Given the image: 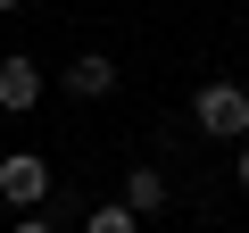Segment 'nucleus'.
<instances>
[{"instance_id":"8","label":"nucleus","mask_w":249,"mask_h":233,"mask_svg":"<svg viewBox=\"0 0 249 233\" xmlns=\"http://www.w3.org/2000/svg\"><path fill=\"white\" fill-rule=\"evenodd\" d=\"M232 183H241V192H249V142H241V158H232Z\"/></svg>"},{"instance_id":"9","label":"nucleus","mask_w":249,"mask_h":233,"mask_svg":"<svg viewBox=\"0 0 249 233\" xmlns=\"http://www.w3.org/2000/svg\"><path fill=\"white\" fill-rule=\"evenodd\" d=\"M9 9H17V0H0V17H9Z\"/></svg>"},{"instance_id":"1","label":"nucleus","mask_w":249,"mask_h":233,"mask_svg":"<svg viewBox=\"0 0 249 233\" xmlns=\"http://www.w3.org/2000/svg\"><path fill=\"white\" fill-rule=\"evenodd\" d=\"M191 125H199L208 142H249V83H232V75L199 83V92H191Z\"/></svg>"},{"instance_id":"6","label":"nucleus","mask_w":249,"mask_h":233,"mask_svg":"<svg viewBox=\"0 0 249 233\" xmlns=\"http://www.w3.org/2000/svg\"><path fill=\"white\" fill-rule=\"evenodd\" d=\"M83 233H142V216L124 208V200H100V208L83 216Z\"/></svg>"},{"instance_id":"5","label":"nucleus","mask_w":249,"mask_h":233,"mask_svg":"<svg viewBox=\"0 0 249 233\" xmlns=\"http://www.w3.org/2000/svg\"><path fill=\"white\" fill-rule=\"evenodd\" d=\"M124 208H133V216H158L166 208V175L158 167H133V175H124Z\"/></svg>"},{"instance_id":"4","label":"nucleus","mask_w":249,"mask_h":233,"mask_svg":"<svg viewBox=\"0 0 249 233\" xmlns=\"http://www.w3.org/2000/svg\"><path fill=\"white\" fill-rule=\"evenodd\" d=\"M67 92H75V100H108V92H116V58H100V50L67 58Z\"/></svg>"},{"instance_id":"2","label":"nucleus","mask_w":249,"mask_h":233,"mask_svg":"<svg viewBox=\"0 0 249 233\" xmlns=\"http://www.w3.org/2000/svg\"><path fill=\"white\" fill-rule=\"evenodd\" d=\"M0 200L9 208H50V158L42 150H9L0 158Z\"/></svg>"},{"instance_id":"7","label":"nucleus","mask_w":249,"mask_h":233,"mask_svg":"<svg viewBox=\"0 0 249 233\" xmlns=\"http://www.w3.org/2000/svg\"><path fill=\"white\" fill-rule=\"evenodd\" d=\"M9 233H50V216H42V208H17V225H9Z\"/></svg>"},{"instance_id":"3","label":"nucleus","mask_w":249,"mask_h":233,"mask_svg":"<svg viewBox=\"0 0 249 233\" xmlns=\"http://www.w3.org/2000/svg\"><path fill=\"white\" fill-rule=\"evenodd\" d=\"M0 108H9V116L42 108V67H34L25 50H9V58H0Z\"/></svg>"}]
</instances>
